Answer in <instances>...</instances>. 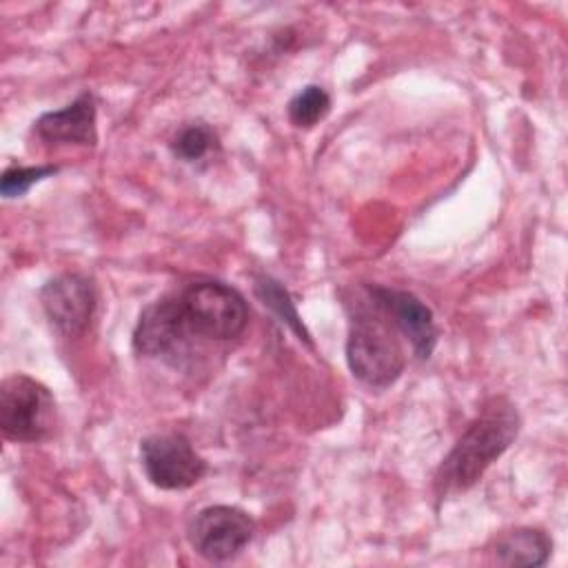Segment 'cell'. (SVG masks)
Segmentation results:
<instances>
[{"mask_svg":"<svg viewBox=\"0 0 568 568\" xmlns=\"http://www.w3.org/2000/svg\"><path fill=\"white\" fill-rule=\"evenodd\" d=\"M519 426L521 417L508 397H488L479 413L462 430L448 455L442 459L433 481L437 499L442 501L473 488L490 464L510 448Z\"/></svg>","mask_w":568,"mask_h":568,"instance_id":"cell-1","label":"cell"},{"mask_svg":"<svg viewBox=\"0 0 568 568\" xmlns=\"http://www.w3.org/2000/svg\"><path fill=\"white\" fill-rule=\"evenodd\" d=\"M366 304L355 302L348 320L346 364L357 382L368 388H388L406 366V355L397 337V328L379 304L368 295Z\"/></svg>","mask_w":568,"mask_h":568,"instance_id":"cell-2","label":"cell"},{"mask_svg":"<svg viewBox=\"0 0 568 568\" xmlns=\"http://www.w3.org/2000/svg\"><path fill=\"white\" fill-rule=\"evenodd\" d=\"M191 337L226 342L242 335L248 322L244 295L217 280H197L175 293Z\"/></svg>","mask_w":568,"mask_h":568,"instance_id":"cell-3","label":"cell"},{"mask_svg":"<svg viewBox=\"0 0 568 568\" xmlns=\"http://www.w3.org/2000/svg\"><path fill=\"white\" fill-rule=\"evenodd\" d=\"M58 406L53 393L24 373L9 375L0 386V430L11 442L36 444L51 437Z\"/></svg>","mask_w":568,"mask_h":568,"instance_id":"cell-4","label":"cell"},{"mask_svg":"<svg viewBox=\"0 0 568 568\" xmlns=\"http://www.w3.org/2000/svg\"><path fill=\"white\" fill-rule=\"evenodd\" d=\"M253 517L229 504H213L197 510L189 526L186 539L191 548L206 561L222 564L237 557L253 539Z\"/></svg>","mask_w":568,"mask_h":568,"instance_id":"cell-5","label":"cell"},{"mask_svg":"<svg viewBox=\"0 0 568 568\" xmlns=\"http://www.w3.org/2000/svg\"><path fill=\"white\" fill-rule=\"evenodd\" d=\"M140 464L160 490H186L206 475V462L182 433H153L140 442Z\"/></svg>","mask_w":568,"mask_h":568,"instance_id":"cell-6","label":"cell"},{"mask_svg":"<svg viewBox=\"0 0 568 568\" xmlns=\"http://www.w3.org/2000/svg\"><path fill=\"white\" fill-rule=\"evenodd\" d=\"M38 297L49 324L69 339L80 337L89 328L98 306L95 284L82 273L51 277L42 284Z\"/></svg>","mask_w":568,"mask_h":568,"instance_id":"cell-7","label":"cell"},{"mask_svg":"<svg viewBox=\"0 0 568 568\" xmlns=\"http://www.w3.org/2000/svg\"><path fill=\"white\" fill-rule=\"evenodd\" d=\"M191 333L178 295H166L142 308L133 328V351L144 357L180 355Z\"/></svg>","mask_w":568,"mask_h":568,"instance_id":"cell-8","label":"cell"},{"mask_svg":"<svg viewBox=\"0 0 568 568\" xmlns=\"http://www.w3.org/2000/svg\"><path fill=\"white\" fill-rule=\"evenodd\" d=\"M368 295L379 304V308L388 315L397 333H402L417 359H428L437 346V326L433 311L413 293L388 288L379 284H364Z\"/></svg>","mask_w":568,"mask_h":568,"instance_id":"cell-9","label":"cell"},{"mask_svg":"<svg viewBox=\"0 0 568 568\" xmlns=\"http://www.w3.org/2000/svg\"><path fill=\"white\" fill-rule=\"evenodd\" d=\"M95 98L84 91L62 109L47 111L33 122V133L47 144L95 146Z\"/></svg>","mask_w":568,"mask_h":568,"instance_id":"cell-10","label":"cell"},{"mask_svg":"<svg viewBox=\"0 0 568 568\" xmlns=\"http://www.w3.org/2000/svg\"><path fill=\"white\" fill-rule=\"evenodd\" d=\"M552 539L546 530L532 526H517L501 532L490 546V559L497 566H528L537 568L550 559Z\"/></svg>","mask_w":568,"mask_h":568,"instance_id":"cell-11","label":"cell"},{"mask_svg":"<svg viewBox=\"0 0 568 568\" xmlns=\"http://www.w3.org/2000/svg\"><path fill=\"white\" fill-rule=\"evenodd\" d=\"M253 291H255L257 300H260L282 324H286V326L297 335L300 342L313 346L311 333L306 331L304 322L300 320V313H297V308H295V302L291 300V295H288V291L282 286V282H277V280L271 277V275H257L255 282H253Z\"/></svg>","mask_w":568,"mask_h":568,"instance_id":"cell-12","label":"cell"},{"mask_svg":"<svg viewBox=\"0 0 568 568\" xmlns=\"http://www.w3.org/2000/svg\"><path fill=\"white\" fill-rule=\"evenodd\" d=\"M331 111V95L320 84L302 87L286 104V113L293 126L311 129Z\"/></svg>","mask_w":568,"mask_h":568,"instance_id":"cell-13","label":"cell"},{"mask_svg":"<svg viewBox=\"0 0 568 568\" xmlns=\"http://www.w3.org/2000/svg\"><path fill=\"white\" fill-rule=\"evenodd\" d=\"M169 149L178 160L195 164L217 149V133L206 122H191L173 135Z\"/></svg>","mask_w":568,"mask_h":568,"instance_id":"cell-14","label":"cell"},{"mask_svg":"<svg viewBox=\"0 0 568 568\" xmlns=\"http://www.w3.org/2000/svg\"><path fill=\"white\" fill-rule=\"evenodd\" d=\"M60 169L55 164H40V166H9L0 178V193L2 197H22L33 184L42 182L44 178L55 175Z\"/></svg>","mask_w":568,"mask_h":568,"instance_id":"cell-15","label":"cell"}]
</instances>
